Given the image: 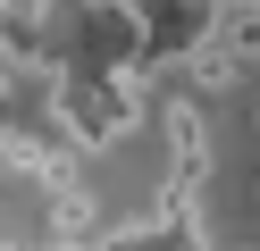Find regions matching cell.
Listing matches in <instances>:
<instances>
[{
  "label": "cell",
  "mask_w": 260,
  "mask_h": 251,
  "mask_svg": "<svg viewBox=\"0 0 260 251\" xmlns=\"http://www.w3.org/2000/svg\"><path fill=\"white\" fill-rule=\"evenodd\" d=\"M0 251H17V243H0Z\"/></svg>",
  "instance_id": "cell-4"
},
{
  "label": "cell",
  "mask_w": 260,
  "mask_h": 251,
  "mask_svg": "<svg viewBox=\"0 0 260 251\" xmlns=\"http://www.w3.org/2000/svg\"><path fill=\"white\" fill-rule=\"evenodd\" d=\"M176 67H185V84H193V92H235L252 59H243L226 33H210V25H202V33L185 42V59H176Z\"/></svg>",
  "instance_id": "cell-3"
},
{
  "label": "cell",
  "mask_w": 260,
  "mask_h": 251,
  "mask_svg": "<svg viewBox=\"0 0 260 251\" xmlns=\"http://www.w3.org/2000/svg\"><path fill=\"white\" fill-rule=\"evenodd\" d=\"M159 134H168V159H176V193H202L210 184V117H202V100L193 92H168L159 100Z\"/></svg>",
  "instance_id": "cell-2"
},
{
  "label": "cell",
  "mask_w": 260,
  "mask_h": 251,
  "mask_svg": "<svg viewBox=\"0 0 260 251\" xmlns=\"http://www.w3.org/2000/svg\"><path fill=\"white\" fill-rule=\"evenodd\" d=\"M151 84H135V76H118V67H68V76L42 92V109H51V126H59V142L68 151H109V142H126V134L151 117Z\"/></svg>",
  "instance_id": "cell-1"
}]
</instances>
